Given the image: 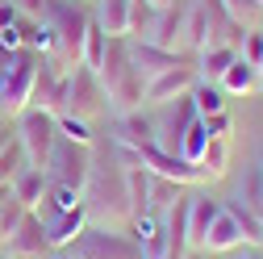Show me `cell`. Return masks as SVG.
Returning a JSON list of instances; mask_svg holds the SVG:
<instances>
[{
    "label": "cell",
    "mask_w": 263,
    "mask_h": 259,
    "mask_svg": "<svg viewBox=\"0 0 263 259\" xmlns=\"http://www.w3.org/2000/svg\"><path fill=\"white\" fill-rule=\"evenodd\" d=\"M96 76L105 84V101L117 109V113H129V109H142V76L129 59V38H109L105 42V54L96 63Z\"/></svg>",
    "instance_id": "obj_1"
},
{
    "label": "cell",
    "mask_w": 263,
    "mask_h": 259,
    "mask_svg": "<svg viewBox=\"0 0 263 259\" xmlns=\"http://www.w3.org/2000/svg\"><path fill=\"white\" fill-rule=\"evenodd\" d=\"M46 21L54 25V50L46 54L59 71H71L80 63V46H84V29L92 21V13L80 0H50L46 5Z\"/></svg>",
    "instance_id": "obj_2"
},
{
    "label": "cell",
    "mask_w": 263,
    "mask_h": 259,
    "mask_svg": "<svg viewBox=\"0 0 263 259\" xmlns=\"http://www.w3.org/2000/svg\"><path fill=\"white\" fill-rule=\"evenodd\" d=\"M84 205H88V217L92 213H105L109 221H129V205H125V163L109 159L105 168L92 163V176H88V188H84Z\"/></svg>",
    "instance_id": "obj_3"
},
{
    "label": "cell",
    "mask_w": 263,
    "mask_h": 259,
    "mask_svg": "<svg viewBox=\"0 0 263 259\" xmlns=\"http://www.w3.org/2000/svg\"><path fill=\"white\" fill-rule=\"evenodd\" d=\"M54 138H59L54 113L34 109V105L17 113V134H13V142L21 146V155H25V163H29V168H42V172H46V159H50Z\"/></svg>",
    "instance_id": "obj_4"
},
{
    "label": "cell",
    "mask_w": 263,
    "mask_h": 259,
    "mask_svg": "<svg viewBox=\"0 0 263 259\" xmlns=\"http://www.w3.org/2000/svg\"><path fill=\"white\" fill-rule=\"evenodd\" d=\"M67 255H76V259H146L134 234L109 230V226H84V234L67 247Z\"/></svg>",
    "instance_id": "obj_5"
},
{
    "label": "cell",
    "mask_w": 263,
    "mask_h": 259,
    "mask_svg": "<svg viewBox=\"0 0 263 259\" xmlns=\"http://www.w3.org/2000/svg\"><path fill=\"white\" fill-rule=\"evenodd\" d=\"M88 176H92V146H80V142H71V138L59 134L54 146H50V159H46V180L84 192L88 188Z\"/></svg>",
    "instance_id": "obj_6"
},
{
    "label": "cell",
    "mask_w": 263,
    "mask_h": 259,
    "mask_svg": "<svg viewBox=\"0 0 263 259\" xmlns=\"http://www.w3.org/2000/svg\"><path fill=\"white\" fill-rule=\"evenodd\" d=\"M38 67H42V54L25 50V46L13 54L9 76L0 80V117H17L21 109H29V92H34Z\"/></svg>",
    "instance_id": "obj_7"
},
{
    "label": "cell",
    "mask_w": 263,
    "mask_h": 259,
    "mask_svg": "<svg viewBox=\"0 0 263 259\" xmlns=\"http://www.w3.org/2000/svg\"><path fill=\"white\" fill-rule=\"evenodd\" d=\"M101 109H109L101 76H96V67H88V63H76V67L67 71V109L63 113H76V117L92 121Z\"/></svg>",
    "instance_id": "obj_8"
},
{
    "label": "cell",
    "mask_w": 263,
    "mask_h": 259,
    "mask_svg": "<svg viewBox=\"0 0 263 259\" xmlns=\"http://www.w3.org/2000/svg\"><path fill=\"white\" fill-rule=\"evenodd\" d=\"M5 247V255L9 259H46L54 247H50V238H46V226H42V217L34 213V209H25V217L17 221V230L0 243Z\"/></svg>",
    "instance_id": "obj_9"
},
{
    "label": "cell",
    "mask_w": 263,
    "mask_h": 259,
    "mask_svg": "<svg viewBox=\"0 0 263 259\" xmlns=\"http://www.w3.org/2000/svg\"><path fill=\"white\" fill-rule=\"evenodd\" d=\"M196 84V59L192 63H180V67H167L142 84V105H172L176 96H184L188 88Z\"/></svg>",
    "instance_id": "obj_10"
},
{
    "label": "cell",
    "mask_w": 263,
    "mask_h": 259,
    "mask_svg": "<svg viewBox=\"0 0 263 259\" xmlns=\"http://www.w3.org/2000/svg\"><path fill=\"white\" fill-rule=\"evenodd\" d=\"M192 9V0H172L167 9H159L146 25V42L151 46H163V50H180L184 42V17Z\"/></svg>",
    "instance_id": "obj_11"
},
{
    "label": "cell",
    "mask_w": 263,
    "mask_h": 259,
    "mask_svg": "<svg viewBox=\"0 0 263 259\" xmlns=\"http://www.w3.org/2000/svg\"><path fill=\"white\" fill-rule=\"evenodd\" d=\"M92 17L101 21L109 38H129L142 21V0H96Z\"/></svg>",
    "instance_id": "obj_12"
},
{
    "label": "cell",
    "mask_w": 263,
    "mask_h": 259,
    "mask_svg": "<svg viewBox=\"0 0 263 259\" xmlns=\"http://www.w3.org/2000/svg\"><path fill=\"white\" fill-rule=\"evenodd\" d=\"M129 59H134V67H138V76H142V80H151V76H159V71H167V67H180V63H192V59H188V54H180V50L151 46L146 38L129 42Z\"/></svg>",
    "instance_id": "obj_13"
},
{
    "label": "cell",
    "mask_w": 263,
    "mask_h": 259,
    "mask_svg": "<svg viewBox=\"0 0 263 259\" xmlns=\"http://www.w3.org/2000/svg\"><path fill=\"white\" fill-rule=\"evenodd\" d=\"M159 142V125L142 113V109H129L117 117V146L121 151H138V146H151Z\"/></svg>",
    "instance_id": "obj_14"
},
{
    "label": "cell",
    "mask_w": 263,
    "mask_h": 259,
    "mask_svg": "<svg viewBox=\"0 0 263 259\" xmlns=\"http://www.w3.org/2000/svg\"><path fill=\"white\" fill-rule=\"evenodd\" d=\"M125 205H129V221L151 213V172L138 159H125Z\"/></svg>",
    "instance_id": "obj_15"
},
{
    "label": "cell",
    "mask_w": 263,
    "mask_h": 259,
    "mask_svg": "<svg viewBox=\"0 0 263 259\" xmlns=\"http://www.w3.org/2000/svg\"><path fill=\"white\" fill-rule=\"evenodd\" d=\"M84 226H88V205H76L67 213H59L54 221H46V238L54 251H67L80 234H84Z\"/></svg>",
    "instance_id": "obj_16"
},
{
    "label": "cell",
    "mask_w": 263,
    "mask_h": 259,
    "mask_svg": "<svg viewBox=\"0 0 263 259\" xmlns=\"http://www.w3.org/2000/svg\"><path fill=\"white\" fill-rule=\"evenodd\" d=\"M217 213H221V201L217 197H205V192L188 197V247L201 251V238H205V230L213 226Z\"/></svg>",
    "instance_id": "obj_17"
},
{
    "label": "cell",
    "mask_w": 263,
    "mask_h": 259,
    "mask_svg": "<svg viewBox=\"0 0 263 259\" xmlns=\"http://www.w3.org/2000/svg\"><path fill=\"white\" fill-rule=\"evenodd\" d=\"M46 172L42 168H29V163H21L17 168V176L9 180V192H13V201L17 205H25V209H34L38 201H42V192H46Z\"/></svg>",
    "instance_id": "obj_18"
},
{
    "label": "cell",
    "mask_w": 263,
    "mask_h": 259,
    "mask_svg": "<svg viewBox=\"0 0 263 259\" xmlns=\"http://www.w3.org/2000/svg\"><path fill=\"white\" fill-rule=\"evenodd\" d=\"M234 247H242V230H238V221L230 217V209L221 205V213L213 217V226L201 238V251H234Z\"/></svg>",
    "instance_id": "obj_19"
},
{
    "label": "cell",
    "mask_w": 263,
    "mask_h": 259,
    "mask_svg": "<svg viewBox=\"0 0 263 259\" xmlns=\"http://www.w3.org/2000/svg\"><path fill=\"white\" fill-rule=\"evenodd\" d=\"M134 238H138V247H142L146 259H159L163 251H167V226H163L159 213H142L134 221Z\"/></svg>",
    "instance_id": "obj_20"
},
{
    "label": "cell",
    "mask_w": 263,
    "mask_h": 259,
    "mask_svg": "<svg viewBox=\"0 0 263 259\" xmlns=\"http://www.w3.org/2000/svg\"><path fill=\"white\" fill-rule=\"evenodd\" d=\"M221 84V92H230V96H251L255 88H259V71H255V63H247L242 54L226 67V76L217 80Z\"/></svg>",
    "instance_id": "obj_21"
},
{
    "label": "cell",
    "mask_w": 263,
    "mask_h": 259,
    "mask_svg": "<svg viewBox=\"0 0 263 259\" xmlns=\"http://www.w3.org/2000/svg\"><path fill=\"white\" fill-rule=\"evenodd\" d=\"M234 59H238V50H234V46H201V50H196V76L217 84Z\"/></svg>",
    "instance_id": "obj_22"
},
{
    "label": "cell",
    "mask_w": 263,
    "mask_h": 259,
    "mask_svg": "<svg viewBox=\"0 0 263 259\" xmlns=\"http://www.w3.org/2000/svg\"><path fill=\"white\" fill-rule=\"evenodd\" d=\"M188 101H192L196 117H213V113H221V109H226V92H221V84L196 76V84L188 88Z\"/></svg>",
    "instance_id": "obj_23"
},
{
    "label": "cell",
    "mask_w": 263,
    "mask_h": 259,
    "mask_svg": "<svg viewBox=\"0 0 263 259\" xmlns=\"http://www.w3.org/2000/svg\"><path fill=\"white\" fill-rule=\"evenodd\" d=\"M196 168H201L205 180H221L230 172V138H209V146L196 159Z\"/></svg>",
    "instance_id": "obj_24"
},
{
    "label": "cell",
    "mask_w": 263,
    "mask_h": 259,
    "mask_svg": "<svg viewBox=\"0 0 263 259\" xmlns=\"http://www.w3.org/2000/svg\"><path fill=\"white\" fill-rule=\"evenodd\" d=\"M205 42H209L205 5H201V0H192V9H188V17H184V42H180V46H188V50H201Z\"/></svg>",
    "instance_id": "obj_25"
},
{
    "label": "cell",
    "mask_w": 263,
    "mask_h": 259,
    "mask_svg": "<svg viewBox=\"0 0 263 259\" xmlns=\"http://www.w3.org/2000/svg\"><path fill=\"white\" fill-rule=\"evenodd\" d=\"M226 209H230V217L238 221V230H242V243H247V247H259V243H263V217H259L255 209H247L242 201H230Z\"/></svg>",
    "instance_id": "obj_26"
},
{
    "label": "cell",
    "mask_w": 263,
    "mask_h": 259,
    "mask_svg": "<svg viewBox=\"0 0 263 259\" xmlns=\"http://www.w3.org/2000/svg\"><path fill=\"white\" fill-rule=\"evenodd\" d=\"M205 146H209V130H205V121H201V117H192V121H188V130H184V138H180V155L188 159V163H196Z\"/></svg>",
    "instance_id": "obj_27"
},
{
    "label": "cell",
    "mask_w": 263,
    "mask_h": 259,
    "mask_svg": "<svg viewBox=\"0 0 263 259\" xmlns=\"http://www.w3.org/2000/svg\"><path fill=\"white\" fill-rule=\"evenodd\" d=\"M105 42H109V34L101 29V21H88V29H84V46H80V63H88V67H96L101 63V54H105Z\"/></svg>",
    "instance_id": "obj_28"
},
{
    "label": "cell",
    "mask_w": 263,
    "mask_h": 259,
    "mask_svg": "<svg viewBox=\"0 0 263 259\" xmlns=\"http://www.w3.org/2000/svg\"><path fill=\"white\" fill-rule=\"evenodd\" d=\"M54 125H59L63 138H71V142H80V146H92V125H88L84 117H76V113H54Z\"/></svg>",
    "instance_id": "obj_29"
},
{
    "label": "cell",
    "mask_w": 263,
    "mask_h": 259,
    "mask_svg": "<svg viewBox=\"0 0 263 259\" xmlns=\"http://www.w3.org/2000/svg\"><path fill=\"white\" fill-rule=\"evenodd\" d=\"M180 184L176 180H163V176H151V213H159V209H172L176 201H180Z\"/></svg>",
    "instance_id": "obj_30"
},
{
    "label": "cell",
    "mask_w": 263,
    "mask_h": 259,
    "mask_svg": "<svg viewBox=\"0 0 263 259\" xmlns=\"http://www.w3.org/2000/svg\"><path fill=\"white\" fill-rule=\"evenodd\" d=\"M226 5V13L234 17L242 29H259V21H263V9H259V0H221Z\"/></svg>",
    "instance_id": "obj_31"
},
{
    "label": "cell",
    "mask_w": 263,
    "mask_h": 259,
    "mask_svg": "<svg viewBox=\"0 0 263 259\" xmlns=\"http://www.w3.org/2000/svg\"><path fill=\"white\" fill-rule=\"evenodd\" d=\"M21 217H25V205H17L13 197H9V201H0V243H5V238L17 230V221H21Z\"/></svg>",
    "instance_id": "obj_32"
},
{
    "label": "cell",
    "mask_w": 263,
    "mask_h": 259,
    "mask_svg": "<svg viewBox=\"0 0 263 259\" xmlns=\"http://www.w3.org/2000/svg\"><path fill=\"white\" fill-rule=\"evenodd\" d=\"M238 54H242L247 63H259V59H263V29H247V38H242Z\"/></svg>",
    "instance_id": "obj_33"
},
{
    "label": "cell",
    "mask_w": 263,
    "mask_h": 259,
    "mask_svg": "<svg viewBox=\"0 0 263 259\" xmlns=\"http://www.w3.org/2000/svg\"><path fill=\"white\" fill-rule=\"evenodd\" d=\"M205 130H209V138H230V130H234V121H230V113H213V117H201Z\"/></svg>",
    "instance_id": "obj_34"
},
{
    "label": "cell",
    "mask_w": 263,
    "mask_h": 259,
    "mask_svg": "<svg viewBox=\"0 0 263 259\" xmlns=\"http://www.w3.org/2000/svg\"><path fill=\"white\" fill-rule=\"evenodd\" d=\"M46 5H50V0H13V9L21 13V17H46Z\"/></svg>",
    "instance_id": "obj_35"
},
{
    "label": "cell",
    "mask_w": 263,
    "mask_h": 259,
    "mask_svg": "<svg viewBox=\"0 0 263 259\" xmlns=\"http://www.w3.org/2000/svg\"><path fill=\"white\" fill-rule=\"evenodd\" d=\"M17 9H13V0H0V29H9V25H17Z\"/></svg>",
    "instance_id": "obj_36"
},
{
    "label": "cell",
    "mask_w": 263,
    "mask_h": 259,
    "mask_svg": "<svg viewBox=\"0 0 263 259\" xmlns=\"http://www.w3.org/2000/svg\"><path fill=\"white\" fill-rule=\"evenodd\" d=\"M234 251H238V247H234ZM234 259H263V247H242Z\"/></svg>",
    "instance_id": "obj_37"
},
{
    "label": "cell",
    "mask_w": 263,
    "mask_h": 259,
    "mask_svg": "<svg viewBox=\"0 0 263 259\" xmlns=\"http://www.w3.org/2000/svg\"><path fill=\"white\" fill-rule=\"evenodd\" d=\"M142 5H146L151 13H159V9H167V5H172V0H142Z\"/></svg>",
    "instance_id": "obj_38"
},
{
    "label": "cell",
    "mask_w": 263,
    "mask_h": 259,
    "mask_svg": "<svg viewBox=\"0 0 263 259\" xmlns=\"http://www.w3.org/2000/svg\"><path fill=\"white\" fill-rule=\"evenodd\" d=\"M9 146V130H0V151H5Z\"/></svg>",
    "instance_id": "obj_39"
},
{
    "label": "cell",
    "mask_w": 263,
    "mask_h": 259,
    "mask_svg": "<svg viewBox=\"0 0 263 259\" xmlns=\"http://www.w3.org/2000/svg\"><path fill=\"white\" fill-rule=\"evenodd\" d=\"M255 71H259V88H263V59H259V63H255Z\"/></svg>",
    "instance_id": "obj_40"
},
{
    "label": "cell",
    "mask_w": 263,
    "mask_h": 259,
    "mask_svg": "<svg viewBox=\"0 0 263 259\" xmlns=\"http://www.w3.org/2000/svg\"><path fill=\"white\" fill-rule=\"evenodd\" d=\"M184 259H201V251H192V255H184Z\"/></svg>",
    "instance_id": "obj_41"
},
{
    "label": "cell",
    "mask_w": 263,
    "mask_h": 259,
    "mask_svg": "<svg viewBox=\"0 0 263 259\" xmlns=\"http://www.w3.org/2000/svg\"><path fill=\"white\" fill-rule=\"evenodd\" d=\"M159 259H176V255H167V251H163V255H159Z\"/></svg>",
    "instance_id": "obj_42"
},
{
    "label": "cell",
    "mask_w": 263,
    "mask_h": 259,
    "mask_svg": "<svg viewBox=\"0 0 263 259\" xmlns=\"http://www.w3.org/2000/svg\"><path fill=\"white\" fill-rule=\"evenodd\" d=\"M259 213H263V197H259Z\"/></svg>",
    "instance_id": "obj_43"
},
{
    "label": "cell",
    "mask_w": 263,
    "mask_h": 259,
    "mask_svg": "<svg viewBox=\"0 0 263 259\" xmlns=\"http://www.w3.org/2000/svg\"><path fill=\"white\" fill-rule=\"evenodd\" d=\"M259 9H263V0H259Z\"/></svg>",
    "instance_id": "obj_44"
},
{
    "label": "cell",
    "mask_w": 263,
    "mask_h": 259,
    "mask_svg": "<svg viewBox=\"0 0 263 259\" xmlns=\"http://www.w3.org/2000/svg\"><path fill=\"white\" fill-rule=\"evenodd\" d=\"M0 259H9V255H0Z\"/></svg>",
    "instance_id": "obj_45"
},
{
    "label": "cell",
    "mask_w": 263,
    "mask_h": 259,
    "mask_svg": "<svg viewBox=\"0 0 263 259\" xmlns=\"http://www.w3.org/2000/svg\"><path fill=\"white\" fill-rule=\"evenodd\" d=\"M259 247H263V243H259Z\"/></svg>",
    "instance_id": "obj_46"
}]
</instances>
